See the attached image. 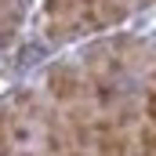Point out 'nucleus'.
<instances>
[{
    "mask_svg": "<svg viewBox=\"0 0 156 156\" xmlns=\"http://www.w3.org/2000/svg\"><path fill=\"white\" fill-rule=\"evenodd\" d=\"M47 87H51V94H55L58 102H73V98L80 94V80L73 76L69 69H58V73H51Z\"/></svg>",
    "mask_w": 156,
    "mask_h": 156,
    "instance_id": "obj_1",
    "label": "nucleus"
},
{
    "mask_svg": "<svg viewBox=\"0 0 156 156\" xmlns=\"http://www.w3.org/2000/svg\"><path fill=\"white\" fill-rule=\"evenodd\" d=\"M138 145H142V153H145V156L156 153V127H153V123H145V127L138 131Z\"/></svg>",
    "mask_w": 156,
    "mask_h": 156,
    "instance_id": "obj_2",
    "label": "nucleus"
},
{
    "mask_svg": "<svg viewBox=\"0 0 156 156\" xmlns=\"http://www.w3.org/2000/svg\"><path fill=\"white\" fill-rule=\"evenodd\" d=\"M145 113H149V123L156 127V91L149 94V102H145Z\"/></svg>",
    "mask_w": 156,
    "mask_h": 156,
    "instance_id": "obj_3",
    "label": "nucleus"
},
{
    "mask_svg": "<svg viewBox=\"0 0 156 156\" xmlns=\"http://www.w3.org/2000/svg\"><path fill=\"white\" fill-rule=\"evenodd\" d=\"M62 156H87V149H76V145H69V149H66Z\"/></svg>",
    "mask_w": 156,
    "mask_h": 156,
    "instance_id": "obj_4",
    "label": "nucleus"
},
{
    "mask_svg": "<svg viewBox=\"0 0 156 156\" xmlns=\"http://www.w3.org/2000/svg\"><path fill=\"white\" fill-rule=\"evenodd\" d=\"M18 156H40V153H29V149H22V153H18Z\"/></svg>",
    "mask_w": 156,
    "mask_h": 156,
    "instance_id": "obj_5",
    "label": "nucleus"
},
{
    "mask_svg": "<svg viewBox=\"0 0 156 156\" xmlns=\"http://www.w3.org/2000/svg\"><path fill=\"white\" fill-rule=\"evenodd\" d=\"M153 156H156V153H153Z\"/></svg>",
    "mask_w": 156,
    "mask_h": 156,
    "instance_id": "obj_6",
    "label": "nucleus"
}]
</instances>
